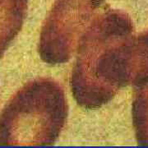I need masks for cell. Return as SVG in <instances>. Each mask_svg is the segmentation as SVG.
<instances>
[{"label": "cell", "instance_id": "cell-1", "mask_svg": "<svg viewBox=\"0 0 148 148\" xmlns=\"http://www.w3.org/2000/svg\"><path fill=\"white\" fill-rule=\"evenodd\" d=\"M131 29L124 13L110 10L96 16L82 33L70 80L79 106L88 110L101 107L125 82L123 41Z\"/></svg>", "mask_w": 148, "mask_h": 148}, {"label": "cell", "instance_id": "cell-2", "mask_svg": "<svg viewBox=\"0 0 148 148\" xmlns=\"http://www.w3.org/2000/svg\"><path fill=\"white\" fill-rule=\"evenodd\" d=\"M68 114L62 86L50 78L25 85L0 114V146L52 145Z\"/></svg>", "mask_w": 148, "mask_h": 148}, {"label": "cell", "instance_id": "cell-3", "mask_svg": "<svg viewBox=\"0 0 148 148\" xmlns=\"http://www.w3.org/2000/svg\"><path fill=\"white\" fill-rule=\"evenodd\" d=\"M104 0H56L43 25L39 53L45 63L68 62L92 14Z\"/></svg>", "mask_w": 148, "mask_h": 148}, {"label": "cell", "instance_id": "cell-4", "mask_svg": "<svg viewBox=\"0 0 148 148\" xmlns=\"http://www.w3.org/2000/svg\"><path fill=\"white\" fill-rule=\"evenodd\" d=\"M28 0H0V58L21 31Z\"/></svg>", "mask_w": 148, "mask_h": 148}]
</instances>
